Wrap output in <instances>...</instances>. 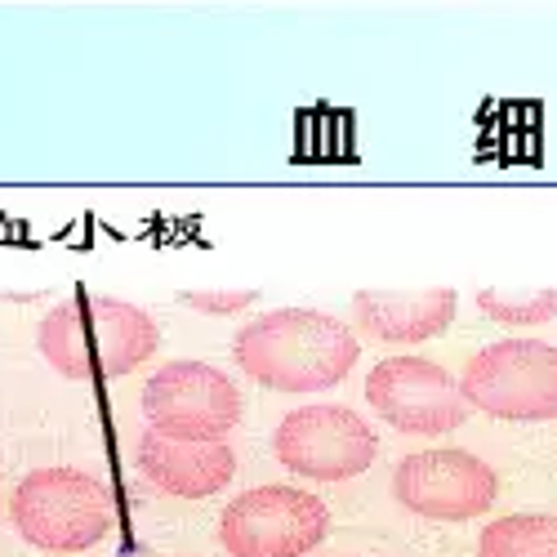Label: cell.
Returning a JSON list of instances; mask_svg holds the SVG:
<instances>
[{"instance_id":"2","label":"cell","mask_w":557,"mask_h":557,"mask_svg":"<svg viewBox=\"0 0 557 557\" xmlns=\"http://www.w3.org/2000/svg\"><path fill=\"white\" fill-rule=\"evenodd\" d=\"M161 344L157 321L112 295H76L40 321V352L63 380H121Z\"/></svg>"},{"instance_id":"10","label":"cell","mask_w":557,"mask_h":557,"mask_svg":"<svg viewBox=\"0 0 557 557\" xmlns=\"http://www.w3.org/2000/svg\"><path fill=\"white\" fill-rule=\"evenodd\" d=\"M138 473L165 495L206 499L237 478V450L227 442H178L148 429L138 437Z\"/></svg>"},{"instance_id":"14","label":"cell","mask_w":557,"mask_h":557,"mask_svg":"<svg viewBox=\"0 0 557 557\" xmlns=\"http://www.w3.org/2000/svg\"><path fill=\"white\" fill-rule=\"evenodd\" d=\"M178 304H188L193 312L227 317V312H242V308L259 304V290H178Z\"/></svg>"},{"instance_id":"13","label":"cell","mask_w":557,"mask_h":557,"mask_svg":"<svg viewBox=\"0 0 557 557\" xmlns=\"http://www.w3.org/2000/svg\"><path fill=\"white\" fill-rule=\"evenodd\" d=\"M478 308L504 326H544V321L557 317V286L553 290H535V295H508V290H482Z\"/></svg>"},{"instance_id":"1","label":"cell","mask_w":557,"mask_h":557,"mask_svg":"<svg viewBox=\"0 0 557 557\" xmlns=\"http://www.w3.org/2000/svg\"><path fill=\"white\" fill-rule=\"evenodd\" d=\"M242 375L272 393L335 388L361 357V339L339 317L317 308H276L255 317L232 344Z\"/></svg>"},{"instance_id":"8","label":"cell","mask_w":557,"mask_h":557,"mask_svg":"<svg viewBox=\"0 0 557 557\" xmlns=\"http://www.w3.org/2000/svg\"><path fill=\"white\" fill-rule=\"evenodd\" d=\"M366 401L380 410L397 433L442 437L473 414L446 366L429 357H388L366 375Z\"/></svg>"},{"instance_id":"4","label":"cell","mask_w":557,"mask_h":557,"mask_svg":"<svg viewBox=\"0 0 557 557\" xmlns=\"http://www.w3.org/2000/svg\"><path fill=\"white\" fill-rule=\"evenodd\" d=\"M459 393L491 420H557V348L544 339H499L463 366Z\"/></svg>"},{"instance_id":"6","label":"cell","mask_w":557,"mask_h":557,"mask_svg":"<svg viewBox=\"0 0 557 557\" xmlns=\"http://www.w3.org/2000/svg\"><path fill=\"white\" fill-rule=\"evenodd\" d=\"M272 450L295 478L348 482L375 463L380 442H375V429L348 406H304L276 424Z\"/></svg>"},{"instance_id":"7","label":"cell","mask_w":557,"mask_h":557,"mask_svg":"<svg viewBox=\"0 0 557 557\" xmlns=\"http://www.w3.org/2000/svg\"><path fill=\"white\" fill-rule=\"evenodd\" d=\"M148 424L178 442H223L242 420V393L206 361H165L144 388Z\"/></svg>"},{"instance_id":"3","label":"cell","mask_w":557,"mask_h":557,"mask_svg":"<svg viewBox=\"0 0 557 557\" xmlns=\"http://www.w3.org/2000/svg\"><path fill=\"white\" fill-rule=\"evenodd\" d=\"M14 531L45 553H81L112 535V495L81 469H36L10 495Z\"/></svg>"},{"instance_id":"9","label":"cell","mask_w":557,"mask_h":557,"mask_svg":"<svg viewBox=\"0 0 557 557\" xmlns=\"http://www.w3.org/2000/svg\"><path fill=\"white\" fill-rule=\"evenodd\" d=\"M393 495L414 518L469 522V518H482L495 504L499 478L486 459L469 450H420L397 463Z\"/></svg>"},{"instance_id":"12","label":"cell","mask_w":557,"mask_h":557,"mask_svg":"<svg viewBox=\"0 0 557 557\" xmlns=\"http://www.w3.org/2000/svg\"><path fill=\"white\" fill-rule=\"evenodd\" d=\"M478 557H557V518L548 513L495 518L478 535Z\"/></svg>"},{"instance_id":"11","label":"cell","mask_w":557,"mask_h":557,"mask_svg":"<svg viewBox=\"0 0 557 557\" xmlns=\"http://www.w3.org/2000/svg\"><path fill=\"white\" fill-rule=\"evenodd\" d=\"M352 317L357 331L380 344H424L455 321V290H357Z\"/></svg>"},{"instance_id":"5","label":"cell","mask_w":557,"mask_h":557,"mask_svg":"<svg viewBox=\"0 0 557 557\" xmlns=\"http://www.w3.org/2000/svg\"><path fill=\"white\" fill-rule=\"evenodd\" d=\"M326 504L295 486H255L219 518V540L232 557H304L326 540Z\"/></svg>"}]
</instances>
